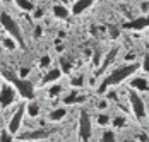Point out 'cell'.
Instances as JSON below:
<instances>
[{"label": "cell", "instance_id": "obj_11", "mask_svg": "<svg viewBox=\"0 0 149 142\" xmlns=\"http://www.w3.org/2000/svg\"><path fill=\"white\" fill-rule=\"evenodd\" d=\"M117 53H118V48H111V50H110V53H108V55L104 57L103 63L100 65V69H98V72H96V74H103V72H104V69H106V67H108V65H110V63H111L113 60H115V57H117Z\"/></svg>", "mask_w": 149, "mask_h": 142}, {"label": "cell", "instance_id": "obj_7", "mask_svg": "<svg viewBox=\"0 0 149 142\" xmlns=\"http://www.w3.org/2000/svg\"><path fill=\"white\" fill-rule=\"evenodd\" d=\"M15 100V91L10 87L9 84H3L0 89V106L7 108L9 104H12Z\"/></svg>", "mask_w": 149, "mask_h": 142}, {"label": "cell", "instance_id": "obj_10", "mask_svg": "<svg viewBox=\"0 0 149 142\" xmlns=\"http://www.w3.org/2000/svg\"><path fill=\"white\" fill-rule=\"evenodd\" d=\"M94 2H96V0H75L74 7H72V12H74L75 15H79L81 12H84L88 7H91Z\"/></svg>", "mask_w": 149, "mask_h": 142}, {"label": "cell", "instance_id": "obj_20", "mask_svg": "<svg viewBox=\"0 0 149 142\" xmlns=\"http://www.w3.org/2000/svg\"><path fill=\"white\" fill-rule=\"evenodd\" d=\"M0 142H14V139H12V134H10L9 130L0 132Z\"/></svg>", "mask_w": 149, "mask_h": 142}, {"label": "cell", "instance_id": "obj_26", "mask_svg": "<svg viewBox=\"0 0 149 142\" xmlns=\"http://www.w3.org/2000/svg\"><path fill=\"white\" fill-rule=\"evenodd\" d=\"M108 122H110V116L108 115H100L98 116V123L100 125H108Z\"/></svg>", "mask_w": 149, "mask_h": 142}, {"label": "cell", "instance_id": "obj_23", "mask_svg": "<svg viewBox=\"0 0 149 142\" xmlns=\"http://www.w3.org/2000/svg\"><path fill=\"white\" fill-rule=\"evenodd\" d=\"M70 84L74 86V87H79V86H82V84H84V77H82V75H77V77H72Z\"/></svg>", "mask_w": 149, "mask_h": 142}, {"label": "cell", "instance_id": "obj_5", "mask_svg": "<svg viewBox=\"0 0 149 142\" xmlns=\"http://www.w3.org/2000/svg\"><path fill=\"white\" fill-rule=\"evenodd\" d=\"M55 130H45V128H40V130H31V132H24L21 134L17 139L21 142H29V141H43V139H48Z\"/></svg>", "mask_w": 149, "mask_h": 142}, {"label": "cell", "instance_id": "obj_22", "mask_svg": "<svg viewBox=\"0 0 149 142\" xmlns=\"http://www.w3.org/2000/svg\"><path fill=\"white\" fill-rule=\"evenodd\" d=\"M103 142H117V141H115V134H113V132H110V130L103 132Z\"/></svg>", "mask_w": 149, "mask_h": 142}, {"label": "cell", "instance_id": "obj_24", "mask_svg": "<svg viewBox=\"0 0 149 142\" xmlns=\"http://www.w3.org/2000/svg\"><path fill=\"white\" fill-rule=\"evenodd\" d=\"M108 34H110L111 38H118L120 29H118V28H115V26H110V28H108Z\"/></svg>", "mask_w": 149, "mask_h": 142}, {"label": "cell", "instance_id": "obj_9", "mask_svg": "<svg viewBox=\"0 0 149 142\" xmlns=\"http://www.w3.org/2000/svg\"><path fill=\"white\" fill-rule=\"evenodd\" d=\"M22 115H24V104H21V106L15 110V113L12 115L10 122H9V132H10L12 135H14V134H17V130H19V127H21Z\"/></svg>", "mask_w": 149, "mask_h": 142}, {"label": "cell", "instance_id": "obj_27", "mask_svg": "<svg viewBox=\"0 0 149 142\" xmlns=\"http://www.w3.org/2000/svg\"><path fill=\"white\" fill-rule=\"evenodd\" d=\"M50 63H52V58L50 57H41V60H40V67L45 69V67H48Z\"/></svg>", "mask_w": 149, "mask_h": 142}, {"label": "cell", "instance_id": "obj_30", "mask_svg": "<svg viewBox=\"0 0 149 142\" xmlns=\"http://www.w3.org/2000/svg\"><path fill=\"white\" fill-rule=\"evenodd\" d=\"M34 36H36V38H38V36H41V29H40V28H36V33H34Z\"/></svg>", "mask_w": 149, "mask_h": 142}, {"label": "cell", "instance_id": "obj_29", "mask_svg": "<svg viewBox=\"0 0 149 142\" xmlns=\"http://www.w3.org/2000/svg\"><path fill=\"white\" fill-rule=\"evenodd\" d=\"M142 69H144L146 72H149V55H146L144 62H142Z\"/></svg>", "mask_w": 149, "mask_h": 142}, {"label": "cell", "instance_id": "obj_4", "mask_svg": "<svg viewBox=\"0 0 149 142\" xmlns=\"http://www.w3.org/2000/svg\"><path fill=\"white\" fill-rule=\"evenodd\" d=\"M93 127H91V116L86 110H81L79 115V139L82 142H89Z\"/></svg>", "mask_w": 149, "mask_h": 142}, {"label": "cell", "instance_id": "obj_15", "mask_svg": "<svg viewBox=\"0 0 149 142\" xmlns=\"http://www.w3.org/2000/svg\"><path fill=\"white\" fill-rule=\"evenodd\" d=\"M84 101H86V96H81V94H70V96L63 98L65 104H77V103H84Z\"/></svg>", "mask_w": 149, "mask_h": 142}, {"label": "cell", "instance_id": "obj_8", "mask_svg": "<svg viewBox=\"0 0 149 142\" xmlns=\"http://www.w3.org/2000/svg\"><path fill=\"white\" fill-rule=\"evenodd\" d=\"M149 26V15H142L137 17L134 21H129L125 24H122V29H132V31H142Z\"/></svg>", "mask_w": 149, "mask_h": 142}, {"label": "cell", "instance_id": "obj_25", "mask_svg": "<svg viewBox=\"0 0 149 142\" xmlns=\"http://www.w3.org/2000/svg\"><path fill=\"white\" fill-rule=\"evenodd\" d=\"M3 45H5V48H9V50H14V48H15V41L12 40V38L3 40Z\"/></svg>", "mask_w": 149, "mask_h": 142}, {"label": "cell", "instance_id": "obj_28", "mask_svg": "<svg viewBox=\"0 0 149 142\" xmlns=\"http://www.w3.org/2000/svg\"><path fill=\"white\" fill-rule=\"evenodd\" d=\"M113 125H115V127H123V125H125V118H123V116H117V118L113 120Z\"/></svg>", "mask_w": 149, "mask_h": 142}, {"label": "cell", "instance_id": "obj_3", "mask_svg": "<svg viewBox=\"0 0 149 142\" xmlns=\"http://www.w3.org/2000/svg\"><path fill=\"white\" fill-rule=\"evenodd\" d=\"M0 24L3 26V29L12 36V40H14L22 50H26V43H24V38H22V33H21V29L17 26V22L12 19V15H9L7 12H2V14H0Z\"/></svg>", "mask_w": 149, "mask_h": 142}, {"label": "cell", "instance_id": "obj_1", "mask_svg": "<svg viewBox=\"0 0 149 142\" xmlns=\"http://www.w3.org/2000/svg\"><path fill=\"white\" fill-rule=\"evenodd\" d=\"M139 63H130V65H123V67H120L117 70H113L108 77H104V81L101 82V86L98 87V93L100 94H103L106 93V89L110 87V86H115V84H120L123 79H127L129 75H132L135 70H139Z\"/></svg>", "mask_w": 149, "mask_h": 142}, {"label": "cell", "instance_id": "obj_14", "mask_svg": "<svg viewBox=\"0 0 149 142\" xmlns=\"http://www.w3.org/2000/svg\"><path fill=\"white\" fill-rule=\"evenodd\" d=\"M60 75H62V70L60 69H53V70H48L45 77H43V84H50V82H55V81H58Z\"/></svg>", "mask_w": 149, "mask_h": 142}, {"label": "cell", "instance_id": "obj_2", "mask_svg": "<svg viewBox=\"0 0 149 142\" xmlns=\"http://www.w3.org/2000/svg\"><path fill=\"white\" fill-rule=\"evenodd\" d=\"M2 75H3V79L7 82H10L19 91V94L22 98H26V100H33L34 98V87H33V84H31L29 81H26L22 77H17L15 74H12V72H9V70H2Z\"/></svg>", "mask_w": 149, "mask_h": 142}, {"label": "cell", "instance_id": "obj_21", "mask_svg": "<svg viewBox=\"0 0 149 142\" xmlns=\"http://www.w3.org/2000/svg\"><path fill=\"white\" fill-rule=\"evenodd\" d=\"M60 91H62V87H60L58 84H55L53 87H50V91H48V96L50 98H55V96H58Z\"/></svg>", "mask_w": 149, "mask_h": 142}, {"label": "cell", "instance_id": "obj_19", "mask_svg": "<svg viewBox=\"0 0 149 142\" xmlns=\"http://www.w3.org/2000/svg\"><path fill=\"white\" fill-rule=\"evenodd\" d=\"M58 62H60V70H62V72H65V74H67V72L72 70V63H70L65 57H60Z\"/></svg>", "mask_w": 149, "mask_h": 142}, {"label": "cell", "instance_id": "obj_17", "mask_svg": "<svg viewBox=\"0 0 149 142\" xmlns=\"http://www.w3.org/2000/svg\"><path fill=\"white\" fill-rule=\"evenodd\" d=\"M26 111H28V115H29L31 118L38 116V115H40V104H38L36 101H31L29 104H28V108H26Z\"/></svg>", "mask_w": 149, "mask_h": 142}, {"label": "cell", "instance_id": "obj_13", "mask_svg": "<svg viewBox=\"0 0 149 142\" xmlns=\"http://www.w3.org/2000/svg\"><path fill=\"white\" fill-rule=\"evenodd\" d=\"M130 86L135 91H149V82L146 79H142V77H135L134 81L130 82Z\"/></svg>", "mask_w": 149, "mask_h": 142}, {"label": "cell", "instance_id": "obj_18", "mask_svg": "<svg viewBox=\"0 0 149 142\" xmlns=\"http://www.w3.org/2000/svg\"><path fill=\"white\" fill-rule=\"evenodd\" d=\"M15 3L22 9V10H26V12H31V10H34V5L31 3L29 0H15Z\"/></svg>", "mask_w": 149, "mask_h": 142}, {"label": "cell", "instance_id": "obj_16", "mask_svg": "<svg viewBox=\"0 0 149 142\" xmlns=\"http://www.w3.org/2000/svg\"><path fill=\"white\" fill-rule=\"evenodd\" d=\"M65 115H67V110H63V108H57V110H53V111L50 113V120H52V122H60Z\"/></svg>", "mask_w": 149, "mask_h": 142}, {"label": "cell", "instance_id": "obj_6", "mask_svg": "<svg viewBox=\"0 0 149 142\" xmlns=\"http://www.w3.org/2000/svg\"><path fill=\"white\" fill-rule=\"evenodd\" d=\"M129 100H130V106H132V111H134L135 118L142 120V118L146 116V108H144V101H142V98H141L137 93L130 91V96H129Z\"/></svg>", "mask_w": 149, "mask_h": 142}, {"label": "cell", "instance_id": "obj_12", "mask_svg": "<svg viewBox=\"0 0 149 142\" xmlns=\"http://www.w3.org/2000/svg\"><path fill=\"white\" fill-rule=\"evenodd\" d=\"M53 15H55L57 19H62V21H67V19H69V15H70V12L67 10V7H63V5H60V3H57V5L53 7Z\"/></svg>", "mask_w": 149, "mask_h": 142}]
</instances>
